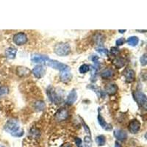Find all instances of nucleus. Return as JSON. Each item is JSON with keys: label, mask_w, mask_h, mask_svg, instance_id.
Listing matches in <instances>:
<instances>
[{"label": "nucleus", "mask_w": 147, "mask_h": 147, "mask_svg": "<svg viewBox=\"0 0 147 147\" xmlns=\"http://www.w3.org/2000/svg\"><path fill=\"white\" fill-rule=\"evenodd\" d=\"M47 94L49 99L55 104H59L63 101V96L57 89L52 87H49L47 90Z\"/></svg>", "instance_id": "obj_1"}, {"label": "nucleus", "mask_w": 147, "mask_h": 147, "mask_svg": "<svg viewBox=\"0 0 147 147\" xmlns=\"http://www.w3.org/2000/svg\"><path fill=\"white\" fill-rule=\"evenodd\" d=\"M55 54L59 56H66L71 52V47L67 43H59L55 46L54 48Z\"/></svg>", "instance_id": "obj_2"}, {"label": "nucleus", "mask_w": 147, "mask_h": 147, "mask_svg": "<svg viewBox=\"0 0 147 147\" xmlns=\"http://www.w3.org/2000/svg\"><path fill=\"white\" fill-rule=\"evenodd\" d=\"M133 97L134 99L137 102V104L140 106V107L144 108V110L146 109V105H147V99L146 96L140 91H135L133 93Z\"/></svg>", "instance_id": "obj_3"}, {"label": "nucleus", "mask_w": 147, "mask_h": 147, "mask_svg": "<svg viewBox=\"0 0 147 147\" xmlns=\"http://www.w3.org/2000/svg\"><path fill=\"white\" fill-rule=\"evenodd\" d=\"M19 129H20L19 124H18V121L16 119H10V120L7 121V122L4 127V129L11 135L16 132L17 130H18Z\"/></svg>", "instance_id": "obj_4"}, {"label": "nucleus", "mask_w": 147, "mask_h": 147, "mask_svg": "<svg viewBox=\"0 0 147 147\" xmlns=\"http://www.w3.org/2000/svg\"><path fill=\"white\" fill-rule=\"evenodd\" d=\"M45 64L47 65H48V66L52 68V69L58 70L60 71H63L69 69V67L67 65H65V64L59 62L57 60H50V59H49L48 61H47V62L45 63Z\"/></svg>", "instance_id": "obj_5"}, {"label": "nucleus", "mask_w": 147, "mask_h": 147, "mask_svg": "<svg viewBox=\"0 0 147 147\" xmlns=\"http://www.w3.org/2000/svg\"><path fill=\"white\" fill-rule=\"evenodd\" d=\"M13 40V42L16 45L22 46L27 43V40H28V38H27V36L25 33H24V32H18V33H16L14 35Z\"/></svg>", "instance_id": "obj_6"}, {"label": "nucleus", "mask_w": 147, "mask_h": 147, "mask_svg": "<svg viewBox=\"0 0 147 147\" xmlns=\"http://www.w3.org/2000/svg\"><path fill=\"white\" fill-rule=\"evenodd\" d=\"M69 116V113L65 108H60L55 113V119L57 121H63L66 120Z\"/></svg>", "instance_id": "obj_7"}, {"label": "nucleus", "mask_w": 147, "mask_h": 147, "mask_svg": "<svg viewBox=\"0 0 147 147\" xmlns=\"http://www.w3.org/2000/svg\"><path fill=\"white\" fill-rule=\"evenodd\" d=\"M49 60L48 56L40 54H34L31 56V60L35 63H45L47 61Z\"/></svg>", "instance_id": "obj_8"}, {"label": "nucleus", "mask_w": 147, "mask_h": 147, "mask_svg": "<svg viewBox=\"0 0 147 147\" xmlns=\"http://www.w3.org/2000/svg\"><path fill=\"white\" fill-rule=\"evenodd\" d=\"M129 131L132 134H136L139 132L140 129V123L137 119H133L129 124Z\"/></svg>", "instance_id": "obj_9"}, {"label": "nucleus", "mask_w": 147, "mask_h": 147, "mask_svg": "<svg viewBox=\"0 0 147 147\" xmlns=\"http://www.w3.org/2000/svg\"><path fill=\"white\" fill-rule=\"evenodd\" d=\"M45 73V69L41 65H38L36 66H35L32 71V74L34 75V77H35L38 79H40L44 77Z\"/></svg>", "instance_id": "obj_10"}, {"label": "nucleus", "mask_w": 147, "mask_h": 147, "mask_svg": "<svg viewBox=\"0 0 147 147\" xmlns=\"http://www.w3.org/2000/svg\"><path fill=\"white\" fill-rule=\"evenodd\" d=\"M124 76L125 77L126 82L128 83H131V82H134L136 80V73L132 69H127L124 71Z\"/></svg>", "instance_id": "obj_11"}, {"label": "nucleus", "mask_w": 147, "mask_h": 147, "mask_svg": "<svg viewBox=\"0 0 147 147\" xmlns=\"http://www.w3.org/2000/svg\"><path fill=\"white\" fill-rule=\"evenodd\" d=\"M113 135L114 137L120 141H124V140H127V137H128L127 132L124 130H122V129H115L113 132Z\"/></svg>", "instance_id": "obj_12"}, {"label": "nucleus", "mask_w": 147, "mask_h": 147, "mask_svg": "<svg viewBox=\"0 0 147 147\" xmlns=\"http://www.w3.org/2000/svg\"><path fill=\"white\" fill-rule=\"evenodd\" d=\"M118 86L115 83H109L105 86V94H107L108 95H114L117 93L118 91Z\"/></svg>", "instance_id": "obj_13"}, {"label": "nucleus", "mask_w": 147, "mask_h": 147, "mask_svg": "<svg viewBox=\"0 0 147 147\" xmlns=\"http://www.w3.org/2000/svg\"><path fill=\"white\" fill-rule=\"evenodd\" d=\"M98 122H99V125H100L101 127H102V128L104 129L105 130H112V125L110 124H108L107 122H106L105 120L104 119V118L101 115V114H99V115H98Z\"/></svg>", "instance_id": "obj_14"}, {"label": "nucleus", "mask_w": 147, "mask_h": 147, "mask_svg": "<svg viewBox=\"0 0 147 147\" xmlns=\"http://www.w3.org/2000/svg\"><path fill=\"white\" fill-rule=\"evenodd\" d=\"M60 77V80L62 81L63 82L66 83V82H69V81L71 80V77H72V74L71 73L70 71H69V69L61 71Z\"/></svg>", "instance_id": "obj_15"}, {"label": "nucleus", "mask_w": 147, "mask_h": 147, "mask_svg": "<svg viewBox=\"0 0 147 147\" xmlns=\"http://www.w3.org/2000/svg\"><path fill=\"white\" fill-rule=\"evenodd\" d=\"M77 92H76L75 90H72L69 93V96H67L65 103H66L68 105H73V104L77 101Z\"/></svg>", "instance_id": "obj_16"}, {"label": "nucleus", "mask_w": 147, "mask_h": 147, "mask_svg": "<svg viewBox=\"0 0 147 147\" xmlns=\"http://www.w3.org/2000/svg\"><path fill=\"white\" fill-rule=\"evenodd\" d=\"M16 73L19 77H28V76L30 74V73H31V71H30V69H27V67L19 66V67H17Z\"/></svg>", "instance_id": "obj_17"}, {"label": "nucleus", "mask_w": 147, "mask_h": 147, "mask_svg": "<svg viewBox=\"0 0 147 147\" xmlns=\"http://www.w3.org/2000/svg\"><path fill=\"white\" fill-rule=\"evenodd\" d=\"M17 53V49L14 47H10L5 51V55L9 59H14Z\"/></svg>", "instance_id": "obj_18"}, {"label": "nucleus", "mask_w": 147, "mask_h": 147, "mask_svg": "<svg viewBox=\"0 0 147 147\" xmlns=\"http://www.w3.org/2000/svg\"><path fill=\"white\" fill-rule=\"evenodd\" d=\"M113 64L117 69H121V68H123L125 65L126 60L125 59H124L121 57H117V58H115L113 60Z\"/></svg>", "instance_id": "obj_19"}, {"label": "nucleus", "mask_w": 147, "mask_h": 147, "mask_svg": "<svg viewBox=\"0 0 147 147\" xmlns=\"http://www.w3.org/2000/svg\"><path fill=\"white\" fill-rule=\"evenodd\" d=\"M34 109H35L36 111L39 112V111H42V110H44L46 107V105L44 103V102L43 101H36V102L34 103L33 105Z\"/></svg>", "instance_id": "obj_20"}, {"label": "nucleus", "mask_w": 147, "mask_h": 147, "mask_svg": "<svg viewBox=\"0 0 147 147\" xmlns=\"http://www.w3.org/2000/svg\"><path fill=\"white\" fill-rule=\"evenodd\" d=\"M114 75V71L113 69H106L102 72L101 74V76H102V78L104 79H108L112 77Z\"/></svg>", "instance_id": "obj_21"}, {"label": "nucleus", "mask_w": 147, "mask_h": 147, "mask_svg": "<svg viewBox=\"0 0 147 147\" xmlns=\"http://www.w3.org/2000/svg\"><path fill=\"white\" fill-rule=\"evenodd\" d=\"M127 44L129 46H132V47H136L138 44L139 43V39L138 37L136 36H132L129 37L127 40Z\"/></svg>", "instance_id": "obj_22"}, {"label": "nucleus", "mask_w": 147, "mask_h": 147, "mask_svg": "<svg viewBox=\"0 0 147 147\" xmlns=\"http://www.w3.org/2000/svg\"><path fill=\"white\" fill-rule=\"evenodd\" d=\"M94 40L96 45L102 46L104 43V40H105V38L102 34H96L94 37Z\"/></svg>", "instance_id": "obj_23"}, {"label": "nucleus", "mask_w": 147, "mask_h": 147, "mask_svg": "<svg viewBox=\"0 0 147 147\" xmlns=\"http://www.w3.org/2000/svg\"><path fill=\"white\" fill-rule=\"evenodd\" d=\"M89 88L92 89V90H94L96 94L98 95V96L101 97V98H105V96H106L105 93L104 91H102L101 89H99V88H98L96 87L95 85H92V86L89 87Z\"/></svg>", "instance_id": "obj_24"}, {"label": "nucleus", "mask_w": 147, "mask_h": 147, "mask_svg": "<svg viewBox=\"0 0 147 147\" xmlns=\"http://www.w3.org/2000/svg\"><path fill=\"white\" fill-rule=\"evenodd\" d=\"M96 143L97 145L99 146H102L105 145L106 143L105 137L104 136H102V135L97 136V137L96 138Z\"/></svg>", "instance_id": "obj_25"}, {"label": "nucleus", "mask_w": 147, "mask_h": 147, "mask_svg": "<svg viewBox=\"0 0 147 147\" xmlns=\"http://www.w3.org/2000/svg\"><path fill=\"white\" fill-rule=\"evenodd\" d=\"M90 65H88V64H82V65H80V67L79 68V71L80 74H85L88 72L90 71Z\"/></svg>", "instance_id": "obj_26"}, {"label": "nucleus", "mask_w": 147, "mask_h": 147, "mask_svg": "<svg viewBox=\"0 0 147 147\" xmlns=\"http://www.w3.org/2000/svg\"><path fill=\"white\" fill-rule=\"evenodd\" d=\"M30 135H31V136H32L33 138H38L40 137V132L38 129L33 128L30 130Z\"/></svg>", "instance_id": "obj_27"}, {"label": "nucleus", "mask_w": 147, "mask_h": 147, "mask_svg": "<svg viewBox=\"0 0 147 147\" xmlns=\"http://www.w3.org/2000/svg\"><path fill=\"white\" fill-rule=\"evenodd\" d=\"M8 93H9L8 88L6 87V86L0 87V97L5 96L7 95Z\"/></svg>", "instance_id": "obj_28"}, {"label": "nucleus", "mask_w": 147, "mask_h": 147, "mask_svg": "<svg viewBox=\"0 0 147 147\" xmlns=\"http://www.w3.org/2000/svg\"><path fill=\"white\" fill-rule=\"evenodd\" d=\"M91 67V80L92 82H94L96 80V73H97V69L96 66H90Z\"/></svg>", "instance_id": "obj_29"}, {"label": "nucleus", "mask_w": 147, "mask_h": 147, "mask_svg": "<svg viewBox=\"0 0 147 147\" xmlns=\"http://www.w3.org/2000/svg\"><path fill=\"white\" fill-rule=\"evenodd\" d=\"M84 144H85V147H91L92 140L90 138V136H85L84 138Z\"/></svg>", "instance_id": "obj_30"}, {"label": "nucleus", "mask_w": 147, "mask_h": 147, "mask_svg": "<svg viewBox=\"0 0 147 147\" xmlns=\"http://www.w3.org/2000/svg\"><path fill=\"white\" fill-rule=\"evenodd\" d=\"M140 63L141 64V65L143 66H145L147 64V56L146 54H144V55L140 57Z\"/></svg>", "instance_id": "obj_31"}, {"label": "nucleus", "mask_w": 147, "mask_h": 147, "mask_svg": "<svg viewBox=\"0 0 147 147\" xmlns=\"http://www.w3.org/2000/svg\"><path fill=\"white\" fill-rule=\"evenodd\" d=\"M24 135V130L22 129H19L18 130H17L16 132H15L14 133H13L11 136H14V137H22Z\"/></svg>", "instance_id": "obj_32"}, {"label": "nucleus", "mask_w": 147, "mask_h": 147, "mask_svg": "<svg viewBox=\"0 0 147 147\" xmlns=\"http://www.w3.org/2000/svg\"><path fill=\"white\" fill-rule=\"evenodd\" d=\"M96 51L100 54H103V55L108 54V51H107V49H105L103 47H98V48H96Z\"/></svg>", "instance_id": "obj_33"}, {"label": "nucleus", "mask_w": 147, "mask_h": 147, "mask_svg": "<svg viewBox=\"0 0 147 147\" xmlns=\"http://www.w3.org/2000/svg\"><path fill=\"white\" fill-rule=\"evenodd\" d=\"M74 140H75V144L77 147H82V141L81 138L78 137L74 138Z\"/></svg>", "instance_id": "obj_34"}, {"label": "nucleus", "mask_w": 147, "mask_h": 147, "mask_svg": "<svg viewBox=\"0 0 147 147\" xmlns=\"http://www.w3.org/2000/svg\"><path fill=\"white\" fill-rule=\"evenodd\" d=\"M99 57L97 56V55H94L93 57H91V60L94 63V64H95V65H96V66H98V65H99Z\"/></svg>", "instance_id": "obj_35"}, {"label": "nucleus", "mask_w": 147, "mask_h": 147, "mask_svg": "<svg viewBox=\"0 0 147 147\" xmlns=\"http://www.w3.org/2000/svg\"><path fill=\"white\" fill-rule=\"evenodd\" d=\"M110 53L113 55H117L119 53V49L117 47H112L110 49Z\"/></svg>", "instance_id": "obj_36"}, {"label": "nucleus", "mask_w": 147, "mask_h": 147, "mask_svg": "<svg viewBox=\"0 0 147 147\" xmlns=\"http://www.w3.org/2000/svg\"><path fill=\"white\" fill-rule=\"evenodd\" d=\"M124 43H125V39H124V38H121L118 39V40H116V42H115V44H116L117 46H121L123 45Z\"/></svg>", "instance_id": "obj_37"}, {"label": "nucleus", "mask_w": 147, "mask_h": 147, "mask_svg": "<svg viewBox=\"0 0 147 147\" xmlns=\"http://www.w3.org/2000/svg\"><path fill=\"white\" fill-rule=\"evenodd\" d=\"M82 125H83V127L84 129H85V130L87 132V133H88L89 136H90V129H89V127H88L87 124H85V122H84V121L82 120Z\"/></svg>", "instance_id": "obj_38"}, {"label": "nucleus", "mask_w": 147, "mask_h": 147, "mask_svg": "<svg viewBox=\"0 0 147 147\" xmlns=\"http://www.w3.org/2000/svg\"><path fill=\"white\" fill-rule=\"evenodd\" d=\"M60 147H72L71 145L69 143H65V144H63V145L60 146Z\"/></svg>", "instance_id": "obj_39"}, {"label": "nucleus", "mask_w": 147, "mask_h": 147, "mask_svg": "<svg viewBox=\"0 0 147 147\" xmlns=\"http://www.w3.org/2000/svg\"><path fill=\"white\" fill-rule=\"evenodd\" d=\"M115 147H121V145L118 141H116V142L115 143Z\"/></svg>", "instance_id": "obj_40"}, {"label": "nucleus", "mask_w": 147, "mask_h": 147, "mask_svg": "<svg viewBox=\"0 0 147 147\" xmlns=\"http://www.w3.org/2000/svg\"><path fill=\"white\" fill-rule=\"evenodd\" d=\"M126 31H127V30H119V32H120V33H124V32H125Z\"/></svg>", "instance_id": "obj_41"}, {"label": "nucleus", "mask_w": 147, "mask_h": 147, "mask_svg": "<svg viewBox=\"0 0 147 147\" xmlns=\"http://www.w3.org/2000/svg\"><path fill=\"white\" fill-rule=\"evenodd\" d=\"M137 32H146V30H136Z\"/></svg>", "instance_id": "obj_42"}, {"label": "nucleus", "mask_w": 147, "mask_h": 147, "mask_svg": "<svg viewBox=\"0 0 147 147\" xmlns=\"http://www.w3.org/2000/svg\"><path fill=\"white\" fill-rule=\"evenodd\" d=\"M0 147H5V146H2V145H0Z\"/></svg>", "instance_id": "obj_43"}]
</instances>
